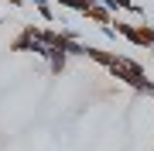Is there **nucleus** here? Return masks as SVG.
<instances>
[{
	"label": "nucleus",
	"instance_id": "8",
	"mask_svg": "<svg viewBox=\"0 0 154 151\" xmlns=\"http://www.w3.org/2000/svg\"><path fill=\"white\" fill-rule=\"evenodd\" d=\"M86 4H106V0H86Z\"/></svg>",
	"mask_w": 154,
	"mask_h": 151
},
{
	"label": "nucleus",
	"instance_id": "2",
	"mask_svg": "<svg viewBox=\"0 0 154 151\" xmlns=\"http://www.w3.org/2000/svg\"><path fill=\"white\" fill-rule=\"evenodd\" d=\"M86 58H93V62H99L103 69H110V65H116V52H106V48H96V45H86Z\"/></svg>",
	"mask_w": 154,
	"mask_h": 151
},
{
	"label": "nucleus",
	"instance_id": "7",
	"mask_svg": "<svg viewBox=\"0 0 154 151\" xmlns=\"http://www.w3.org/2000/svg\"><path fill=\"white\" fill-rule=\"evenodd\" d=\"M7 4H11V7H24V0H7Z\"/></svg>",
	"mask_w": 154,
	"mask_h": 151
},
{
	"label": "nucleus",
	"instance_id": "4",
	"mask_svg": "<svg viewBox=\"0 0 154 151\" xmlns=\"http://www.w3.org/2000/svg\"><path fill=\"white\" fill-rule=\"evenodd\" d=\"M106 7H110V11H116V7H123V11H130V14L144 17V7H140V4H134V0H106ZM144 21H147V17H144Z\"/></svg>",
	"mask_w": 154,
	"mask_h": 151
},
{
	"label": "nucleus",
	"instance_id": "9",
	"mask_svg": "<svg viewBox=\"0 0 154 151\" xmlns=\"http://www.w3.org/2000/svg\"><path fill=\"white\" fill-rule=\"evenodd\" d=\"M151 52H154V48H151Z\"/></svg>",
	"mask_w": 154,
	"mask_h": 151
},
{
	"label": "nucleus",
	"instance_id": "5",
	"mask_svg": "<svg viewBox=\"0 0 154 151\" xmlns=\"http://www.w3.org/2000/svg\"><path fill=\"white\" fill-rule=\"evenodd\" d=\"M34 11L41 14V21H45V24H55V7H51L48 0H38V4H34Z\"/></svg>",
	"mask_w": 154,
	"mask_h": 151
},
{
	"label": "nucleus",
	"instance_id": "6",
	"mask_svg": "<svg viewBox=\"0 0 154 151\" xmlns=\"http://www.w3.org/2000/svg\"><path fill=\"white\" fill-rule=\"evenodd\" d=\"M48 4H55V7H69V11H75V14H82L86 11V0H48Z\"/></svg>",
	"mask_w": 154,
	"mask_h": 151
},
{
	"label": "nucleus",
	"instance_id": "3",
	"mask_svg": "<svg viewBox=\"0 0 154 151\" xmlns=\"http://www.w3.org/2000/svg\"><path fill=\"white\" fill-rule=\"evenodd\" d=\"M65 65H69V55H65L62 48H51V52H48V72H51V76H62Z\"/></svg>",
	"mask_w": 154,
	"mask_h": 151
},
{
	"label": "nucleus",
	"instance_id": "1",
	"mask_svg": "<svg viewBox=\"0 0 154 151\" xmlns=\"http://www.w3.org/2000/svg\"><path fill=\"white\" fill-rule=\"evenodd\" d=\"M82 17H89V21H96L99 28H110V24L116 21V11H110L106 4H89L86 11H82Z\"/></svg>",
	"mask_w": 154,
	"mask_h": 151
}]
</instances>
